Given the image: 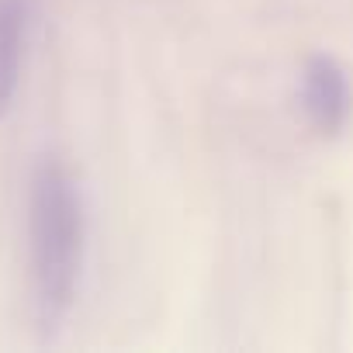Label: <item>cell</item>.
Masks as SVG:
<instances>
[{
  "instance_id": "1",
  "label": "cell",
  "mask_w": 353,
  "mask_h": 353,
  "mask_svg": "<svg viewBox=\"0 0 353 353\" xmlns=\"http://www.w3.org/2000/svg\"><path fill=\"white\" fill-rule=\"evenodd\" d=\"M83 263L80 194L63 166L46 163L32 184V284L46 325H56L73 298Z\"/></svg>"
},
{
  "instance_id": "2",
  "label": "cell",
  "mask_w": 353,
  "mask_h": 353,
  "mask_svg": "<svg viewBox=\"0 0 353 353\" xmlns=\"http://www.w3.org/2000/svg\"><path fill=\"white\" fill-rule=\"evenodd\" d=\"M301 108L315 132L339 135L353 114V90L346 70L332 56H312L301 73Z\"/></svg>"
},
{
  "instance_id": "3",
  "label": "cell",
  "mask_w": 353,
  "mask_h": 353,
  "mask_svg": "<svg viewBox=\"0 0 353 353\" xmlns=\"http://www.w3.org/2000/svg\"><path fill=\"white\" fill-rule=\"evenodd\" d=\"M21 35H25L21 0H0V118L14 104L18 73H21Z\"/></svg>"
}]
</instances>
